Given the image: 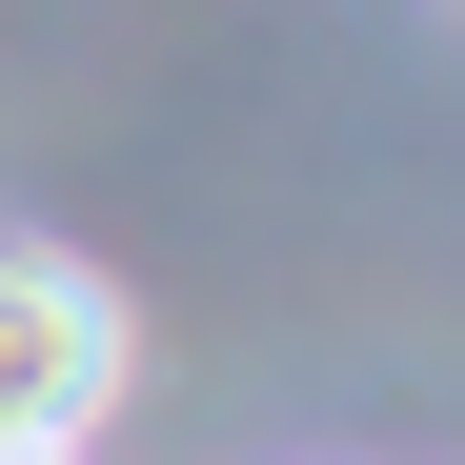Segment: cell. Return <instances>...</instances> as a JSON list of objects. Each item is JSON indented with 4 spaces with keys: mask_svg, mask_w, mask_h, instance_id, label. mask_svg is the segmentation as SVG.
<instances>
[{
    "mask_svg": "<svg viewBox=\"0 0 465 465\" xmlns=\"http://www.w3.org/2000/svg\"><path fill=\"white\" fill-rule=\"evenodd\" d=\"M102 405H122V283L61 243H0V465L82 445Z\"/></svg>",
    "mask_w": 465,
    "mask_h": 465,
    "instance_id": "cell-1",
    "label": "cell"
}]
</instances>
